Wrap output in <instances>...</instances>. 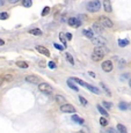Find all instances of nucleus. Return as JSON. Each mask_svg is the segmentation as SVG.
Wrapping results in <instances>:
<instances>
[{
    "instance_id": "nucleus-27",
    "label": "nucleus",
    "mask_w": 131,
    "mask_h": 133,
    "mask_svg": "<svg viewBox=\"0 0 131 133\" xmlns=\"http://www.w3.org/2000/svg\"><path fill=\"white\" fill-rule=\"evenodd\" d=\"M65 57H66V59H67L68 63L72 64V65H74V59H73V57H72L71 53H65Z\"/></svg>"
},
{
    "instance_id": "nucleus-11",
    "label": "nucleus",
    "mask_w": 131,
    "mask_h": 133,
    "mask_svg": "<svg viewBox=\"0 0 131 133\" xmlns=\"http://www.w3.org/2000/svg\"><path fill=\"white\" fill-rule=\"evenodd\" d=\"M93 33H98V34H102L103 33V28L101 27L99 23H94L93 25H92V29H91Z\"/></svg>"
},
{
    "instance_id": "nucleus-22",
    "label": "nucleus",
    "mask_w": 131,
    "mask_h": 133,
    "mask_svg": "<svg viewBox=\"0 0 131 133\" xmlns=\"http://www.w3.org/2000/svg\"><path fill=\"white\" fill-rule=\"evenodd\" d=\"M67 86L71 88V89H73L74 91H77V93H78V91H79V88L77 87V86H76V83H73V82H72V81L70 80V79H68V80H67Z\"/></svg>"
},
{
    "instance_id": "nucleus-30",
    "label": "nucleus",
    "mask_w": 131,
    "mask_h": 133,
    "mask_svg": "<svg viewBox=\"0 0 131 133\" xmlns=\"http://www.w3.org/2000/svg\"><path fill=\"white\" fill-rule=\"evenodd\" d=\"M102 105H103L106 109H110L111 107H113V103L107 102V101H102Z\"/></svg>"
},
{
    "instance_id": "nucleus-34",
    "label": "nucleus",
    "mask_w": 131,
    "mask_h": 133,
    "mask_svg": "<svg viewBox=\"0 0 131 133\" xmlns=\"http://www.w3.org/2000/svg\"><path fill=\"white\" fill-rule=\"evenodd\" d=\"M48 66H49V68H51V70H55V68L57 67V65H56L55 61H49Z\"/></svg>"
},
{
    "instance_id": "nucleus-7",
    "label": "nucleus",
    "mask_w": 131,
    "mask_h": 133,
    "mask_svg": "<svg viewBox=\"0 0 131 133\" xmlns=\"http://www.w3.org/2000/svg\"><path fill=\"white\" fill-rule=\"evenodd\" d=\"M93 43L96 46H101V48H106V45H107V41L102 37H94Z\"/></svg>"
},
{
    "instance_id": "nucleus-43",
    "label": "nucleus",
    "mask_w": 131,
    "mask_h": 133,
    "mask_svg": "<svg viewBox=\"0 0 131 133\" xmlns=\"http://www.w3.org/2000/svg\"><path fill=\"white\" fill-rule=\"evenodd\" d=\"M4 4H5V3H4V1H0V6H3Z\"/></svg>"
},
{
    "instance_id": "nucleus-39",
    "label": "nucleus",
    "mask_w": 131,
    "mask_h": 133,
    "mask_svg": "<svg viewBox=\"0 0 131 133\" xmlns=\"http://www.w3.org/2000/svg\"><path fill=\"white\" fill-rule=\"evenodd\" d=\"M88 74L92 76V78H95V73L94 72H88Z\"/></svg>"
},
{
    "instance_id": "nucleus-26",
    "label": "nucleus",
    "mask_w": 131,
    "mask_h": 133,
    "mask_svg": "<svg viewBox=\"0 0 131 133\" xmlns=\"http://www.w3.org/2000/svg\"><path fill=\"white\" fill-rule=\"evenodd\" d=\"M118 108L121 109L122 111H125V110H128L129 105H128V104H126L125 102H120V104H118Z\"/></svg>"
},
{
    "instance_id": "nucleus-16",
    "label": "nucleus",
    "mask_w": 131,
    "mask_h": 133,
    "mask_svg": "<svg viewBox=\"0 0 131 133\" xmlns=\"http://www.w3.org/2000/svg\"><path fill=\"white\" fill-rule=\"evenodd\" d=\"M96 109H98V110H99V112H100L101 115L103 116V117H108V116H109L108 111H107L104 108H102V107H101L100 104H99V105H96Z\"/></svg>"
},
{
    "instance_id": "nucleus-33",
    "label": "nucleus",
    "mask_w": 131,
    "mask_h": 133,
    "mask_svg": "<svg viewBox=\"0 0 131 133\" xmlns=\"http://www.w3.org/2000/svg\"><path fill=\"white\" fill-rule=\"evenodd\" d=\"M79 101H80V103L82 104V105H87V104H88L87 100H86L85 97H82V96H79Z\"/></svg>"
},
{
    "instance_id": "nucleus-38",
    "label": "nucleus",
    "mask_w": 131,
    "mask_h": 133,
    "mask_svg": "<svg viewBox=\"0 0 131 133\" xmlns=\"http://www.w3.org/2000/svg\"><path fill=\"white\" fill-rule=\"evenodd\" d=\"M66 39H67V41H71V39H72V34H70V33H66Z\"/></svg>"
},
{
    "instance_id": "nucleus-9",
    "label": "nucleus",
    "mask_w": 131,
    "mask_h": 133,
    "mask_svg": "<svg viewBox=\"0 0 131 133\" xmlns=\"http://www.w3.org/2000/svg\"><path fill=\"white\" fill-rule=\"evenodd\" d=\"M36 50L38 51L40 53H42V55L46 56V57H50V51L48 50V49L45 48V46H42V45H37L36 46Z\"/></svg>"
},
{
    "instance_id": "nucleus-3",
    "label": "nucleus",
    "mask_w": 131,
    "mask_h": 133,
    "mask_svg": "<svg viewBox=\"0 0 131 133\" xmlns=\"http://www.w3.org/2000/svg\"><path fill=\"white\" fill-rule=\"evenodd\" d=\"M38 89H40L42 93H48V94H51L53 91V88L46 82L40 83V85H38Z\"/></svg>"
},
{
    "instance_id": "nucleus-12",
    "label": "nucleus",
    "mask_w": 131,
    "mask_h": 133,
    "mask_svg": "<svg viewBox=\"0 0 131 133\" xmlns=\"http://www.w3.org/2000/svg\"><path fill=\"white\" fill-rule=\"evenodd\" d=\"M102 5H103V8L107 13H110L111 10H113V6H111V3L109 1V0H103Z\"/></svg>"
},
{
    "instance_id": "nucleus-19",
    "label": "nucleus",
    "mask_w": 131,
    "mask_h": 133,
    "mask_svg": "<svg viewBox=\"0 0 131 133\" xmlns=\"http://www.w3.org/2000/svg\"><path fill=\"white\" fill-rule=\"evenodd\" d=\"M70 80L72 81V82H77V83H78V85L82 86V87H85V86H86V83H87V82H85V81L80 80V79H79V78H70Z\"/></svg>"
},
{
    "instance_id": "nucleus-23",
    "label": "nucleus",
    "mask_w": 131,
    "mask_h": 133,
    "mask_svg": "<svg viewBox=\"0 0 131 133\" xmlns=\"http://www.w3.org/2000/svg\"><path fill=\"white\" fill-rule=\"evenodd\" d=\"M16 66L20 67V68H28V67H29V65H28L27 61H22V60L16 61Z\"/></svg>"
},
{
    "instance_id": "nucleus-36",
    "label": "nucleus",
    "mask_w": 131,
    "mask_h": 133,
    "mask_svg": "<svg viewBox=\"0 0 131 133\" xmlns=\"http://www.w3.org/2000/svg\"><path fill=\"white\" fill-rule=\"evenodd\" d=\"M3 78H4V80H6V81H10V80H12V79H13L10 74H5V75H4Z\"/></svg>"
},
{
    "instance_id": "nucleus-8",
    "label": "nucleus",
    "mask_w": 131,
    "mask_h": 133,
    "mask_svg": "<svg viewBox=\"0 0 131 133\" xmlns=\"http://www.w3.org/2000/svg\"><path fill=\"white\" fill-rule=\"evenodd\" d=\"M67 23H68V25H71V27H73V28H78L81 25V21L79 20V19H76V18H70Z\"/></svg>"
},
{
    "instance_id": "nucleus-6",
    "label": "nucleus",
    "mask_w": 131,
    "mask_h": 133,
    "mask_svg": "<svg viewBox=\"0 0 131 133\" xmlns=\"http://www.w3.org/2000/svg\"><path fill=\"white\" fill-rule=\"evenodd\" d=\"M101 67H102V70H103L104 72L109 73L113 71L114 65H113V63H111V60H104L103 63H102V65H101Z\"/></svg>"
},
{
    "instance_id": "nucleus-31",
    "label": "nucleus",
    "mask_w": 131,
    "mask_h": 133,
    "mask_svg": "<svg viewBox=\"0 0 131 133\" xmlns=\"http://www.w3.org/2000/svg\"><path fill=\"white\" fill-rule=\"evenodd\" d=\"M8 18H9V15H8V13H6V12L0 13V20H7Z\"/></svg>"
},
{
    "instance_id": "nucleus-10",
    "label": "nucleus",
    "mask_w": 131,
    "mask_h": 133,
    "mask_svg": "<svg viewBox=\"0 0 131 133\" xmlns=\"http://www.w3.org/2000/svg\"><path fill=\"white\" fill-rule=\"evenodd\" d=\"M26 81L28 83H34L35 85V83L40 82V78L36 75H28V76H26Z\"/></svg>"
},
{
    "instance_id": "nucleus-40",
    "label": "nucleus",
    "mask_w": 131,
    "mask_h": 133,
    "mask_svg": "<svg viewBox=\"0 0 131 133\" xmlns=\"http://www.w3.org/2000/svg\"><path fill=\"white\" fill-rule=\"evenodd\" d=\"M4 81H5V80H4V78H3V76H0V86L4 83Z\"/></svg>"
},
{
    "instance_id": "nucleus-37",
    "label": "nucleus",
    "mask_w": 131,
    "mask_h": 133,
    "mask_svg": "<svg viewBox=\"0 0 131 133\" xmlns=\"http://www.w3.org/2000/svg\"><path fill=\"white\" fill-rule=\"evenodd\" d=\"M107 132H108V133H118V132H117V130H115V128H113V127H110L108 131H107Z\"/></svg>"
},
{
    "instance_id": "nucleus-20",
    "label": "nucleus",
    "mask_w": 131,
    "mask_h": 133,
    "mask_svg": "<svg viewBox=\"0 0 131 133\" xmlns=\"http://www.w3.org/2000/svg\"><path fill=\"white\" fill-rule=\"evenodd\" d=\"M29 34L35 35V36H41L42 35V30H40L38 28H34V29H30V30H29Z\"/></svg>"
},
{
    "instance_id": "nucleus-45",
    "label": "nucleus",
    "mask_w": 131,
    "mask_h": 133,
    "mask_svg": "<svg viewBox=\"0 0 131 133\" xmlns=\"http://www.w3.org/2000/svg\"><path fill=\"white\" fill-rule=\"evenodd\" d=\"M129 85H130V87H131V78H130V80H129Z\"/></svg>"
},
{
    "instance_id": "nucleus-15",
    "label": "nucleus",
    "mask_w": 131,
    "mask_h": 133,
    "mask_svg": "<svg viewBox=\"0 0 131 133\" xmlns=\"http://www.w3.org/2000/svg\"><path fill=\"white\" fill-rule=\"evenodd\" d=\"M72 121L74 122V123H77V124H80V125H84L85 124V121H84L82 118H80L79 116H77V115H73L72 116V118H71Z\"/></svg>"
},
{
    "instance_id": "nucleus-1",
    "label": "nucleus",
    "mask_w": 131,
    "mask_h": 133,
    "mask_svg": "<svg viewBox=\"0 0 131 133\" xmlns=\"http://www.w3.org/2000/svg\"><path fill=\"white\" fill-rule=\"evenodd\" d=\"M107 53V49L106 48H101V46H95L94 48V52L92 55V59L94 61H101L103 59V57Z\"/></svg>"
},
{
    "instance_id": "nucleus-17",
    "label": "nucleus",
    "mask_w": 131,
    "mask_h": 133,
    "mask_svg": "<svg viewBox=\"0 0 131 133\" xmlns=\"http://www.w3.org/2000/svg\"><path fill=\"white\" fill-rule=\"evenodd\" d=\"M116 130L118 131L120 133H128V130H126V127L123 125V124H117V126H116Z\"/></svg>"
},
{
    "instance_id": "nucleus-32",
    "label": "nucleus",
    "mask_w": 131,
    "mask_h": 133,
    "mask_svg": "<svg viewBox=\"0 0 131 133\" xmlns=\"http://www.w3.org/2000/svg\"><path fill=\"white\" fill-rule=\"evenodd\" d=\"M49 13H50V7H44L43 8V10H42V16H45V15H48Z\"/></svg>"
},
{
    "instance_id": "nucleus-41",
    "label": "nucleus",
    "mask_w": 131,
    "mask_h": 133,
    "mask_svg": "<svg viewBox=\"0 0 131 133\" xmlns=\"http://www.w3.org/2000/svg\"><path fill=\"white\" fill-rule=\"evenodd\" d=\"M9 3H12V4H15V3H18V0H10Z\"/></svg>"
},
{
    "instance_id": "nucleus-42",
    "label": "nucleus",
    "mask_w": 131,
    "mask_h": 133,
    "mask_svg": "<svg viewBox=\"0 0 131 133\" xmlns=\"http://www.w3.org/2000/svg\"><path fill=\"white\" fill-rule=\"evenodd\" d=\"M4 44H5V42L3 39H0V45H4Z\"/></svg>"
},
{
    "instance_id": "nucleus-2",
    "label": "nucleus",
    "mask_w": 131,
    "mask_h": 133,
    "mask_svg": "<svg viewBox=\"0 0 131 133\" xmlns=\"http://www.w3.org/2000/svg\"><path fill=\"white\" fill-rule=\"evenodd\" d=\"M100 8H101V3L99 0H93V1H89V3L87 4V9L92 13L99 12Z\"/></svg>"
},
{
    "instance_id": "nucleus-21",
    "label": "nucleus",
    "mask_w": 131,
    "mask_h": 133,
    "mask_svg": "<svg viewBox=\"0 0 131 133\" xmlns=\"http://www.w3.org/2000/svg\"><path fill=\"white\" fill-rule=\"evenodd\" d=\"M59 39H61V42L63 43L64 48H66V46H67V42H66V38H65V34H64V33H59Z\"/></svg>"
},
{
    "instance_id": "nucleus-28",
    "label": "nucleus",
    "mask_w": 131,
    "mask_h": 133,
    "mask_svg": "<svg viewBox=\"0 0 131 133\" xmlns=\"http://www.w3.org/2000/svg\"><path fill=\"white\" fill-rule=\"evenodd\" d=\"M22 5H23V7H30V6L33 5V1H31V0H23Z\"/></svg>"
},
{
    "instance_id": "nucleus-14",
    "label": "nucleus",
    "mask_w": 131,
    "mask_h": 133,
    "mask_svg": "<svg viewBox=\"0 0 131 133\" xmlns=\"http://www.w3.org/2000/svg\"><path fill=\"white\" fill-rule=\"evenodd\" d=\"M82 35L85 36V37L89 38V39H93V38H94V33L91 30V29H84V30H82Z\"/></svg>"
},
{
    "instance_id": "nucleus-44",
    "label": "nucleus",
    "mask_w": 131,
    "mask_h": 133,
    "mask_svg": "<svg viewBox=\"0 0 131 133\" xmlns=\"http://www.w3.org/2000/svg\"><path fill=\"white\" fill-rule=\"evenodd\" d=\"M129 109H130V111H131V102H130V104H129Z\"/></svg>"
},
{
    "instance_id": "nucleus-29",
    "label": "nucleus",
    "mask_w": 131,
    "mask_h": 133,
    "mask_svg": "<svg viewBox=\"0 0 131 133\" xmlns=\"http://www.w3.org/2000/svg\"><path fill=\"white\" fill-rule=\"evenodd\" d=\"M100 124H101V126H107V125H108V121H107V118L106 117H101L100 118Z\"/></svg>"
},
{
    "instance_id": "nucleus-5",
    "label": "nucleus",
    "mask_w": 131,
    "mask_h": 133,
    "mask_svg": "<svg viewBox=\"0 0 131 133\" xmlns=\"http://www.w3.org/2000/svg\"><path fill=\"white\" fill-rule=\"evenodd\" d=\"M99 19H100V22L102 23V25H104L106 28H113L114 27L113 21L109 18H107V16H101V18H99Z\"/></svg>"
},
{
    "instance_id": "nucleus-18",
    "label": "nucleus",
    "mask_w": 131,
    "mask_h": 133,
    "mask_svg": "<svg viewBox=\"0 0 131 133\" xmlns=\"http://www.w3.org/2000/svg\"><path fill=\"white\" fill-rule=\"evenodd\" d=\"M56 101H57L61 105H64V104H66V100H65V97L64 96H62V95H56Z\"/></svg>"
},
{
    "instance_id": "nucleus-4",
    "label": "nucleus",
    "mask_w": 131,
    "mask_h": 133,
    "mask_svg": "<svg viewBox=\"0 0 131 133\" xmlns=\"http://www.w3.org/2000/svg\"><path fill=\"white\" fill-rule=\"evenodd\" d=\"M61 111L65 113H76V108H74L72 104H64V105H61Z\"/></svg>"
},
{
    "instance_id": "nucleus-24",
    "label": "nucleus",
    "mask_w": 131,
    "mask_h": 133,
    "mask_svg": "<svg viewBox=\"0 0 131 133\" xmlns=\"http://www.w3.org/2000/svg\"><path fill=\"white\" fill-rule=\"evenodd\" d=\"M100 86L102 87V89H103V90L106 91L107 95H108V96H111V91L109 90V88L106 86V83H104V82H100Z\"/></svg>"
},
{
    "instance_id": "nucleus-35",
    "label": "nucleus",
    "mask_w": 131,
    "mask_h": 133,
    "mask_svg": "<svg viewBox=\"0 0 131 133\" xmlns=\"http://www.w3.org/2000/svg\"><path fill=\"white\" fill-rule=\"evenodd\" d=\"M53 46H55L57 50H59V51H63L64 49H65L63 45H61V44H57V43H55V44H53Z\"/></svg>"
},
{
    "instance_id": "nucleus-13",
    "label": "nucleus",
    "mask_w": 131,
    "mask_h": 133,
    "mask_svg": "<svg viewBox=\"0 0 131 133\" xmlns=\"http://www.w3.org/2000/svg\"><path fill=\"white\" fill-rule=\"evenodd\" d=\"M88 90H91L92 93H94V94H96V95H100L101 94V91H100V89L99 88H96V87H94V86H92V85H89V83H86V86H85Z\"/></svg>"
},
{
    "instance_id": "nucleus-25",
    "label": "nucleus",
    "mask_w": 131,
    "mask_h": 133,
    "mask_svg": "<svg viewBox=\"0 0 131 133\" xmlns=\"http://www.w3.org/2000/svg\"><path fill=\"white\" fill-rule=\"evenodd\" d=\"M129 39H118V45L121 48H125V46L129 45Z\"/></svg>"
}]
</instances>
